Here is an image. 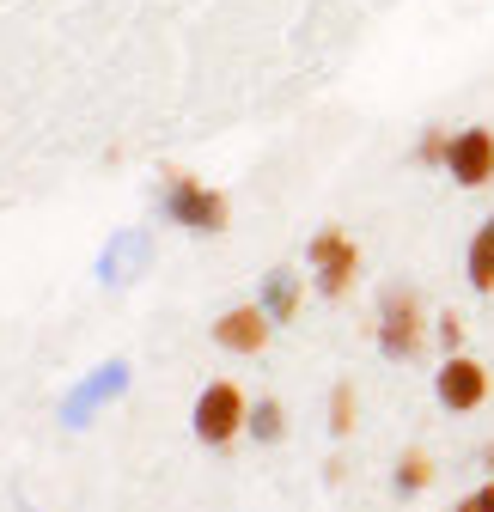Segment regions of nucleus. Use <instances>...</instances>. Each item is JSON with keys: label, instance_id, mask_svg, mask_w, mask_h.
<instances>
[{"label": "nucleus", "instance_id": "f257e3e1", "mask_svg": "<svg viewBox=\"0 0 494 512\" xmlns=\"http://www.w3.org/2000/svg\"><path fill=\"white\" fill-rule=\"evenodd\" d=\"M165 214H171L183 232H202V238H214V232H226V220H232V202L220 196V189L196 183V177L165 171Z\"/></svg>", "mask_w": 494, "mask_h": 512}, {"label": "nucleus", "instance_id": "f03ea898", "mask_svg": "<svg viewBox=\"0 0 494 512\" xmlns=\"http://www.w3.org/2000/svg\"><path fill=\"white\" fill-rule=\"evenodd\" d=\"M238 433H251V403H244V391L232 378H214L196 397V439L202 445H232Z\"/></svg>", "mask_w": 494, "mask_h": 512}, {"label": "nucleus", "instance_id": "7ed1b4c3", "mask_svg": "<svg viewBox=\"0 0 494 512\" xmlns=\"http://www.w3.org/2000/svg\"><path fill=\"white\" fill-rule=\"evenodd\" d=\"M305 263H312V281H318L324 299H342V293L354 287V275H360V244H354L342 226H324V232H312Z\"/></svg>", "mask_w": 494, "mask_h": 512}, {"label": "nucleus", "instance_id": "20e7f679", "mask_svg": "<svg viewBox=\"0 0 494 512\" xmlns=\"http://www.w3.org/2000/svg\"><path fill=\"white\" fill-rule=\"evenodd\" d=\"M427 342V317H421V293L415 287H391L379 305V348L391 360H415Z\"/></svg>", "mask_w": 494, "mask_h": 512}, {"label": "nucleus", "instance_id": "39448f33", "mask_svg": "<svg viewBox=\"0 0 494 512\" xmlns=\"http://www.w3.org/2000/svg\"><path fill=\"white\" fill-rule=\"evenodd\" d=\"M434 391H440V409H452V415H470V409H482V403H488L494 378H488V366H482V360H470V354H452V360H440Z\"/></svg>", "mask_w": 494, "mask_h": 512}, {"label": "nucleus", "instance_id": "423d86ee", "mask_svg": "<svg viewBox=\"0 0 494 512\" xmlns=\"http://www.w3.org/2000/svg\"><path fill=\"white\" fill-rule=\"evenodd\" d=\"M269 336H275L269 305H232V311L214 317V342H220L226 354H263Z\"/></svg>", "mask_w": 494, "mask_h": 512}, {"label": "nucleus", "instance_id": "0eeeda50", "mask_svg": "<svg viewBox=\"0 0 494 512\" xmlns=\"http://www.w3.org/2000/svg\"><path fill=\"white\" fill-rule=\"evenodd\" d=\"M446 171H452L458 189H482V183H494V135H488V128H464V135H452Z\"/></svg>", "mask_w": 494, "mask_h": 512}, {"label": "nucleus", "instance_id": "6e6552de", "mask_svg": "<svg viewBox=\"0 0 494 512\" xmlns=\"http://www.w3.org/2000/svg\"><path fill=\"white\" fill-rule=\"evenodd\" d=\"M464 275H470V287H476V293H488V287H494V214L476 226V238H470V250H464Z\"/></svg>", "mask_w": 494, "mask_h": 512}, {"label": "nucleus", "instance_id": "1a4fd4ad", "mask_svg": "<svg viewBox=\"0 0 494 512\" xmlns=\"http://www.w3.org/2000/svg\"><path fill=\"white\" fill-rule=\"evenodd\" d=\"M299 299H305V287H299L293 269H275V275L263 281V305H269L275 324H293V317H299Z\"/></svg>", "mask_w": 494, "mask_h": 512}, {"label": "nucleus", "instance_id": "9d476101", "mask_svg": "<svg viewBox=\"0 0 494 512\" xmlns=\"http://www.w3.org/2000/svg\"><path fill=\"white\" fill-rule=\"evenodd\" d=\"M427 482H434V458H427V452H403V464H397V494L415 500Z\"/></svg>", "mask_w": 494, "mask_h": 512}, {"label": "nucleus", "instance_id": "9b49d317", "mask_svg": "<svg viewBox=\"0 0 494 512\" xmlns=\"http://www.w3.org/2000/svg\"><path fill=\"white\" fill-rule=\"evenodd\" d=\"M281 427H287V421H281V403H275V397H263V403H251V439H263V445H275V439H281Z\"/></svg>", "mask_w": 494, "mask_h": 512}, {"label": "nucleus", "instance_id": "f8f14e48", "mask_svg": "<svg viewBox=\"0 0 494 512\" xmlns=\"http://www.w3.org/2000/svg\"><path fill=\"white\" fill-rule=\"evenodd\" d=\"M330 433H354V384H336L330 391Z\"/></svg>", "mask_w": 494, "mask_h": 512}, {"label": "nucleus", "instance_id": "ddd939ff", "mask_svg": "<svg viewBox=\"0 0 494 512\" xmlns=\"http://www.w3.org/2000/svg\"><path fill=\"white\" fill-rule=\"evenodd\" d=\"M446 153H452V135H440V128H427V135L415 141V159H421V165H440Z\"/></svg>", "mask_w": 494, "mask_h": 512}, {"label": "nucleus", "instance_id": "4468645a", "mask_svg": "<svg viewBox=\"0 0 494 512\" xmlns=\"http://www.w3.org/2000/svg\"><path fill=\"white\" fill-rule=\"evenodd\" d=\"M440 342H452V348H458V342H464V317H452V311H446V317H440Z\"/></svg>", "mask_w": 494, "mask_h": 512}, {"label": "nucleus", "instance_id": "2eb2a0df", "mask_svg": "<svg viewBox=\"0 0 494 512\" xmlns=\"http://www.w3.org/2000/svg\"><path fill=\"white\" fill-rule=\"evenodd\" d=\"M476 512H494V482H488V488L476 494Z\"/></svg>", "mask_w": 494, "mask_h": 512}, {"label": "nucleus", "instance_id": "dca6fc26", "mask_svg": "<svg viewBox=\"0 0 494 512\" xmlns=\"http://www.w3.org/2000/svg\"><path fill=\"white\" fill-rule=\"evenodd\" d=\"M452 512H476V494H470V500H458V506H452Z\"/></svg>", "mask_w": 494, "mask_h": 512}, {"label": "nucleus", "instance_id": "f3484780", "mask_svg": "<svg viewBox=\"0 0 494 512\" xmlns=\"http://www.w3.org/2000/svg\"><path fill=\"white\" fill-rule=\"evenodd\" d=\"M482 464H488V470H494V445H488V452H482Z\"/></svg>", "mask_w": 494, "mask_h": 512}]
</instances>
